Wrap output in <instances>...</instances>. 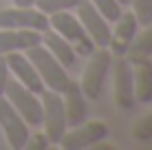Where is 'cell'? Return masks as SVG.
I'll list each match as a JSON object with an SVG mask.
<instances>
[{
	"mask_svg": "<svg viewBox=\"0 0 152 150\" xmlns=\"http://www.w3.org/2000/svg\"><path fill=\"white\" fill-rule=\"evenodd\" d=\"M132 137L137 141H152V110L132 124Z\"/></svg>",
	"mask_w": 152,
	"mask_h": 150,
	"instance_id": "cell-21",
	"label": "cell"
},
{
	"mask_svg": "<svg viewBox=\"0 0 152 150\" xmlns=\"http://www.w3.org/2000/svg\"><path fill=\"white\" fill-rule=\"evenodd\" d=\"M49 29H53L55 33H60L62 38L66 40L73 51L77 55H88L95 51V42L91 40V35L84 31L82 22L77 20L75 11H57V13H51L49 15Z\"/></svg>",
	"mask_w": 152,
	"mask_h": 150,
	"instance_id": "cell-3",
	"label": "cell"
},
{
	"mask_svg": "<svg viewBox=\"0 0 152 150\" xmlns=\"http://www.w3.org/2000/svg\"><path fill=\"white\" fill-rule=\"evenodd\" d=\"M110 137V128L104 119H84L77 126H69L66 132L62 135V139L57 141V146L64 150H82V148H91L93 143L102 141V139Z\"/></svg>",
	"mask_w": 152,
	"mask_h": 150,
	"instance_id": "cell-5",
	"label": "cell"
},
{
	"mask_svg": "<svg viewBox=\"0 0 152 150\" xmlns=\"http://www.w3.org/2000/svg\"><path fill=\"white\" fill-rule=\"evenodd\" d=\"M0 29H31L44 33L49 29V15L38 7H9L0 11Z\"/></svg>",
	"mask_w": 152,
	"mask_h": 150,
	"instance_id": "cell-9",
	"label": "cell"
},
{
	"mask_svg": "<svg viewBox=\"0 0 152 150\" xmlns=\"http://www.w3.org/2000/svg\"><path fill=\"white\" fill-rule=\"evenodd\" d=\"M40 102H42V121H40L42 132L49 137L51 143H57L62 139V135L66 132V128H69L62 93L44 89L40 93Z\"/></svg>",
	"mask_w": 152,
	"mask_h": 150,
	"instance_id": "cell-4",
	"label": "cell"
},
{
	"mask_svg": "<svg viewBox=\"0 0 152 150\" xmlns=\"http://www.w3.org/2000/svg\"><path fill=\"white\" fill-rule=\"evenodd\" d=\"M75 15L82 22L84 31H86V33L91 35V40L95 42V46H108V40H110V22H108L88 0H82L75 7Z\"/></svg>",
	"mask_w": 152,
	"mask_h": 150,
	"instance_id": "cell-11",
	"label": "cell"
},
{
	"mask_svg": "<svg viewBox=\"0 0 152 150\" xmlns=\"http://www.w3.org/2000/svg\"><path fill=\"white\" fill-rule=\"evenodd\" d=\"M132 64V82H134V100L137 104L152 102V62L150 55H128Z\"/></svg>",
	"mask_w": 152,
	"mask_h": 150,
	"instance_id": "cell-13",
	"label": "cell"
},
{
	"mask_svg": "<svg viewBox=\"0 0 152 150\" xmlns=\"http://www.w3.org/2000/svg\"><path fill=\"white\" fill-rule=\"evenodd\" d=\"M49 146H51L49 137H46L44 132H38V135H33V137L29 135V141H27V146H24V148H31V150H46Z\"/></svg>",
	"mask_w": 152,
	"mask_h": 150,
	"instance_id": "cell-22",
	"label": "cell"
},
{
	"mask_svg": "<svg viewBox=\"0 0 152 150\" xmlns=\"http://www.w3.org/2000/svg\"><path fill=\"white\" fill-rule=\"evenodd\" d=\"M128 55H152V22L139 27L132 44L128 49Z\"/></svg>",
	"mask_w": 152,
	"mask_h": 150,
	"instance_id": "cell-17",
	"label": "cell"
},
{
	"mask_svg": "<svg viewBox=\"0 0 152 150\" xmlns=\"http://www.w3.org/2000/svg\"><path fill=\"white\" fill-rule=\"evenodd\" d=\"M4 97L9 100V104L20 113V117H22L29 126H40V121H42V102H40L38 93L29 91L27 86H22L15 80H9L7 89H4Z\"/></svg>",
	"mask_w": 152,
	"mask_h": 150,
	"instance_id": "cell-7",
	"label": "cell"
},
{
	"mask_svg": "<svg viewBox=\"0 0 152 150\" xmlns=\"http://www.w3.org/2000/svg\"><path fill=\"white\" fill-rule=\"evenodd\" d=\"M82 0H35V7L40 9L42 13L51 15L57 11H75V7Z\"/></svg>",
	"mask_w": 152,
	"mask_h": 150,
	"instance_id": "cell-18",
	"label": "cell"
},
{
	"mask_svg": "<svg viewBox=\"0 0 152 150\" xmlns=\"http://www.w3.org/2000/svg\"><path fill=\"white\" fill-rule=\"evenodd\" d=\"M139 31V22L130 9H124L117 15L110 29V40H108V51L117 58V55H128V49L132 44L134 35Z\"/></svg>",
	"mask_w": 152,
	"mask_h": 150,
	"instance_id": "cell-10",
	"label": "cell"
},
{
	"mask_svg": "<svg viewBox=\"0 0 152 150\" xmlns=\"http://www.w3.org/2000/svg\"><path fill=\"white\" fill-rule=\"evenodd\" d=\"M4 60H7V66H9V73L13 75L15 82H20L22 86H27L29 91L33 93H40L44 91V84H42L38 71H35V66L31 64V60L24 55V51H15V53H7L4 55Z\"/></svg>",
	"mask_w": 152,
	"mask_h": 150,
	"instance_id": "cell-12",
	"label": "cell"
},
{
	"mask_svg": "<svg viewBox=\"0 0 152 150\" xmlns=\"http://www.w3.org/2000/svg\"><path fill=\"white\" fill-rule=\"evenodd\" d=\"M88 2H91L110 24L117 20V15L124 11V4L119 2V0H88Z\"/></svg>",
	"mask_w": 152,
	"mask_h": 150,
	"instance_id": "cell-19",
	"label": "cell"
},
{
	"mask_svg": "<svg viewBox=\"0 0 152 150\" xmlns=\"http://www.w3.org/2000/svg\"><path fill=\"white\" fill-rule=\"evenodd\" d=\"M115 55L108 51V46H95L91 55H88V62L82 71L80 77V89L84 91V95L91 100H97L102 95V89L106 84L108 75H110V64H113Z\"/></svg>",
	"mask_w": 152,
	"mask_h": 150,
	"instance_id": "cell-2",
	"label": "cell"
},
{
	"mask_svg": "<svg viewBox=\"0 0 152 150\" xmlns=\"http://www.w3.org/2000/svg\"><path fill=\"white\" fill-rule=\"evenodd\" d=\"M9 80H11V73H9L7 60H4V55H0V97L4 95V89H7Z\"/></svg>",
	"mask_w": 152,
	"mask_h": 150,
	"instance_id": "cell-23",
	"label": "cell"
},
{
	"mask_svg": "<svg viewBox=\"0 0 152 150\" xmlns=\"http://www.w3.org/2000/svg\"><path fill=\"white\" fill-rule=\"evenodd\" d=\"M62 102H64V113L69 126H77L88 117V97L80 89V82H69L64 91H62Z\"/></svg>",
	"mask_w": 152,
	"mask_h": 150,
	"instance_id": "cell-14",
	"label": "cell"
},
{
	"mask_svg": "<svg viewBox=\"0 0 152 150\" xmlns=\"http://www.w3.org/2000/svg\"><path fill=\"white\" fill-rule=\"evenodd\" d=\"M119 2H121V4H124V7H126V4H128V2H130V0H119Z\"/></svg>",
	"mask_w": 152,
	"mask_h": 150,
	"instance_id": "cell-25",
	"label": "cell"
},
{
	"mask_svg": "<svg viewBox=\"0 0 152 150\" xmlns=\"http://www.w3.org/2000/svg\"><path fill=\"white\" fill-rule=\"evenodd\" d=\"M0 130L11 150H22L29 141V124L20 117V113L9 104L7 97H0Z\"/></svg>",
	"mask_w": 152,
	"mask_h": 150,
	"instance_id": "cell-8",
	"label": "cell"
},
{
	"mask_svg": "<svg viewBox=\"0 0 152 150\" xmlns=\"http://www.w3.org/2000/svg\"><path fill=\"white\" fill-rule=\"evenodd\" d=\"M130 11L134 13V18H137L139 27H143V24H150L152 22V0H130Z\"/></svg>",
	"mask_w": 152,
	"mask_h": 150,
	"instance_id": "cell-20",
	"label": "cell"
},
{
	"mask_svg": "<svg viewBox=\"0 0 152 150\" xmlns=\"http://www.w3.org/2000/svg\"><path fill=\"white\" fill-rule=\"evenodd\" d=\"M42 33L31 29H0V55L27 51L29 46L40 44Z\"/></svg>",
	"mask_w": 152,
	"mask_h": 150,
	"instance_id": "cell-15",
	"label": "cell"
},
{
	"mask_svg": "<svg viewBox=\"0 0 152 150\" xmlns=\"http://www.w3.org/2000/svg\"><path fill=\"white\" fill-rule=\"evenodd\" d=\"M42 44L53 53V58L60 62L64 69H71V66L77 62V53L73 51V46L66 42L60 33H55L53 29H46L44 33H42Z\"/></svg>",
	"mask_w": 152,
	"mask_h": 150,
	"instance_id": "cell-16",
	"label": "cell"
},
{
	"mask_svg": "<svg viewBox=\"0 0 152 150\" xmlns=\"http://www.w3.org/2000/svg\"><path fill=\"white\" fill-rule=\"evenodd\" d=\"M24 55H27V58L31 60V64L35 66L42 84H44V89L62 93L66 86H69L71 77H69V73H66V69L53 58V53H51L42 42L29 46V49L24 51Z\"/></svg>",
	"mask_w": 152,
	"mask_h": 150,
	"instance_id": "cell-1",
	"label": "cell"
},
{
	"mask_svg": "<svg viewBox=\"0 0 152 150\" xmlns=\"http://www.w3.org/2000/svg\"><path fill=\"white\" fill-rule=\"evenodd\" d=\"M15 7H35V0H11Z\"/></svg>",
	"mask_w": 152,
	"mask_h": 150,
	"instance_id": "cell-24",
	"label": "cell"
},
{
	"mask_svg": "<svg viewBox=\"0 0 152 150\" xmlns=\"http://www.w3.org/2000/svg\"><path fill=\"white\" fill-rule=\"evenodd\" d=\"M113 75V97L115 104L121 110H132L137 100H134V82H132V64L128 55H117L110 64Z\"/></svg>",
	"mask_w": 152,
	"mask_h": 150,
	"instance_id": "cell-6",
	"label": "cell"
}]
</instances>
